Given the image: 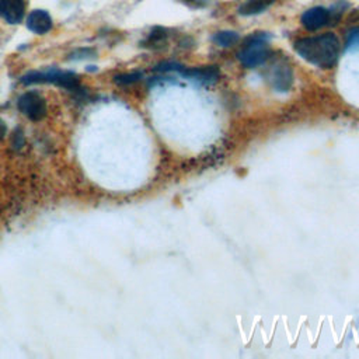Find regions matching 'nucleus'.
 Masks as SVG:
<instances>
[{
	"label": "nucleus",
	"instance_id": "ddd939ff",
	"mask_svg": "<svg viewBox=\"0 0 359 359\" xmlns=\"http://www.w3.org/2000/svg\"><path fill=\"white\" fill-rule=\"evenodd\" d=\"M359 48V27L351 29L346 35V42H345V49H356Z\"/></svg>",
	"mask_w": 359,
	"mask_h": 359
},
{
	"label": "nucleus",
	"instance_id": "9d476101",
	"mask_svg": "<svg viewBox=\"0 0 359 359\" xmlns=\"http://www.w3.org/2000/svg\"><path fill=\"white\" fill-rule=\"evenodd\" d=\"M275 3V0H245L240 7L238 13L241 15H254L265 11L268 7H271Z\"/></svg>",
	"mask_w": 359,
	"mask_h": 359
},
{
	"label": "nucleus",
	"instance_id": "9b49d317",
	"mask_svg": "<svg viewBox=\"0 0 359 359\" xmlns=\"http://www.w3.org/2000/svg\"><path fill=\"white\" fill-rule=\"evenodd\" d=\"M237 41H238V34L234 31H220V32H216L213 36V42L223 48L231 46Z\"/></svg>",
	"mask_w": 359,
	"mask_h": 359
},
{
	"label": "nucleus",
	"instance_id": "f3484780",
	"mask_svg": "<svg viewBox=\"0 0 359 359\" xmlns=\"http://www.w3.org/2000/svg\"><path fill=\"white\" fill-rule=\"evenodd\" d=\"M4 135H6V123L0 119V140L3 139Z\"/></svg>",
	"mask_w": 359,
	"mask_h": 359
},
{
	"label": "nucleus",
	"instance_id": "20e7f679",
	"mask_svg": "<svg viewBox=\"0 0 359 359\" xmlns=\"http://www.w3.org/2000/svg\"><path fill=\"white\" fill-rule=\"evenodd\" d=\"M266 77H268L269 83L272 84V87L278 91H287L292 84V80H293L292 69L285 59L273 60L269 65Z\"/></svg>",
	"mask_w": 359,
	"mask_h": 359
},
{
	"label": "nucleus",
	"instance_id": "f03ea898",
	"mask_svg": "<svg viewBox=\"0 0 359 359\" xmlns=\"http://www.w3.org/2000/svg\"><path fill=\"white\" fill-rule=\"evenodd\" d=\"M271 55L268 38L262 34L251 36L238 52V60L245 67H257L262 65Z\"/></svg>",
	"mask_w": 359,
	"mask_h": 359
},
{
	"label": "nucleus",
	"instance_id": "423d86ee",
	"mask_svg": "<svg viewBox=\"0 0 359 359\" xmlns=\"http://www.w3.org/2000/svg\"><path fill=\"white\" fill-rule=\"evenodd\" d=\"M331 21V11L324 7H313L303 13L302 24L309 31H317Z\"/></svg>",
	"mask_w": 359,
	"mask_h": 359
},
{
	"label": "nucleus",
	"instance_id": "7ed1b4c3",
	"mask_svg": "<svg viewBox=\"0 0 359 359\" xmlns=\"http://www.w3.org/2000/svg\"><path fill=\"white\" fill-rule=\"evenodd\" d=\"M21 81L24 84H34V83H53L67 90H76L79 87V79L76 74L70 72H62L49 69L46 72H31L25 74Z\"/></svg>",
	"mask_w": 359,
	"mask_h": 359
},
{
	"label": "nucleus",
	"instance_id": "4468645a",
	"mask_svg": "<svg viewBox=\"0 0 359 359\" xmlns=\"http://www.w3.org/2000/svg\"><path fill=\"white\" fill-rule=\"evenodd\" d=\"M156 72H181L182 66L174 62H163L154 67Z\"/></svg>",
	"mask_w": 359,
	"mask_h": 359
},
{
	"label": "nucleus",
	"instance_id": "2eb2a0df",
	"mask_svg": "<svg viewBox=\"0 0 359 359\" xmlns=\"http://www.w3.org/2000/svg\"><path fill=\"white\" fill-rule=\"evenodd\" d=\"M142 77L140 73H130V74H121V76H116L115 77V83L118 84H130V83H135L139 79Z\"/></svg>",
	"mask_w": 359,
	"mask_h": 359
},
{
	"label": "nucleus",
	"instance_id": "0eeeda50",
	"mask_svg": "<svg viewBox=\"0 0 359 359\" xmlns=\"http://www.w3.org/2000/svg\"><path fill=\"white\" fill-rule=\"evenodd\" d=\"M25 14L24 0H0V17L8 24H20Z\"/></svg>",
	"mask_w": 359,
	"mask_h": 359
},
{
	"label": "nucleus",
	"instance_id": "39448f33",
	"mask_svg": "<svg viewBox=\"0 0 359 359\" xmlns=\"http://www.w3.org/2000/svg\"><path fill=\"white\" fill-rule=\"evenodd\" d=\"M18 109L31 121H41L46 115L45 100L34 91L25 93L18 98Z\"/></svg>",
	"mask_w": 359,
	"mask_h": 359
},
{
	"label": "nucleus",
	"instance_id": "6e6552de",
	"mask_svg": "<svg viewBox=\"0 0 359 359\" xmlns=\"http://www.w3.org/2000/svg\"><path fill=\"white\" fill-rule=\"evenodd\" d=\"M27 27L35 34H45L52 28V18L45 10H32L27 17Z\"/></svg>",
	"mask_w": 359,
	"mask_h": 359
},
{
	"label": "nucleus",
	"instance_id": "f8f14e48",
	"mask_svg": "<svg viewBox=\"0 0 359 359\" xmlns=\"http://www.w3.org/2000/svg\"><path fill=\"white\" fill-rule=\"evenodd\" d=\"M165 32L161 29V28H156L150 32L147 41H146V45L150 46V48H161L164 43H165Z\"/></svg>",
	"mask_w": 359,
	"mask_h": 359
},
{
	"label": "nucleus",
	"instance_id": "dca6fc26",
	"mask_svg": "<svg viewBox=\"0 0 359 359\" xmlns=\"http://www.w3.org/2000/svg\"><path fill=\"white\" fill-rule=\"evenodd\" d=\"M180 1L187 4L191 8H203L209 3V0H180Z\"/></svg>",
	"mask_w": 359,
	"mask_h": 359
},
{
	"label": "nucleus",
	"instance_id": "1a4fd4ad",
	"mask_svg": "<svg viewBox=\"0 0 359 359\" xmlns=\"http://www.w3.org/2000/svg\"><path fill=\"white\" fill-rule=\"evenodd\" d=\"M184 77L191 80H196L199 83L210 84L219 79V69L216 66H203V67H194V69H182L180 72Z\"/></svg>",
	"mask_w": 359,
	"mask_h": 359
},
{
	"label": "nucleus",
	"instance_id": "f257e3e1",
	"mask_svg": "<svg viewBox=\"0 0 359 359\" xmlns=\"http://www.w3.org/2000/svg\"><path fill=\"white\" fill-rule=\"evenodd\" d=\"M341 43L334 34L306 36L294 43V50L309 63L328 69L335 65Z\"/></svg>",
	"mask_w": 359,
	"mask_h": 359
}]
</instances>
